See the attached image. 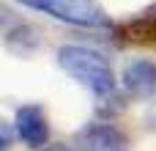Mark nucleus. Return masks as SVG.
<instances>
[{"label":"nucleus","instance_id":"nucleus-2","mask_svg":"<svg viewBox=\"0 0 156 151\" xmlns=\"http://www.w3.org/2000/svg\"><path fill=\"white\" fill-rule=\"evenodd\" d=\"M16 3L44 11L60 22L80 25V28H107L110 25L104 8L96 0H16Z\"/></svg>","mask_w":156,"mask_h":151},{"label":"nucleus","instance_id":"nucleus-6","mask_svg":"<svg viewBox=\"0 0 156 151\" xmlns=\"http://www.w3.org/2000/svg\"><path fill=\"white\" fill-rule=\"evenodd\" d=\"M0 135H3V146L0 149L8 151L11 149V124H0Z\"/></svg>","mask_w":156,"mask_h":151},{"label":"nucleus","instance_id":"nucleus-5","mask_svg":"<svg viewBox=\"0 0 156 151\" xmlns=\"http://www.w3.org/2000/svg\"><path fill=\"white\" fill-rule=\"evenodd\" d=\"M123 85L132 96H151L156 91V66L148 61H134L123 69Z\"/></svg>","mask_w":156,"mask_h":151},{"label":"nucleus","instance_id":"nucleus-4","mask_svg":"<svg viewBox=\"0 0 156 151\" xmlns=\"http://www.w3.org/2000/svg\"><path fill=\"white\" fill-rule=\"evenodd\" d=\"M16 135L19 140H25L33 149H41L49 138V127H47V116L38 105H25L16 110Z\"/></svg>","mask_w":156,"mask_h":151},{"label":"nucleus","instance_id":"nucleus-7","mask_svg":"<svg viewBox=\"0 0 156 151\" xmlns=\"http://www.w3.org/2000/svg\"><path fill=\"white\" fill-rule=\"evenodd\" d=\"M52 151H58V149H52Z\"/></svg>","mask_w":156,"mask_h":151},{"label":"nucleus","instance_id":"nucleus-3","mask_svg":"<svg viewBox=\"0 0 156 151\" xmlns=\"http://www.w3.org/2000/svg\"><path fill=\"white\" fill-rule=\"evenodd\" d=\"M129 140L112 124H90L77 135V151H126Z\"/></svg>","mask_w":156,"mask_h":151},{"label":"nucleus","instance_id":"nucleus-1","mask_svg":"<svg viewBox=\"0 0 156 151\" xmlns=\"http://www.w3.org/2000/svg\"><path fill=\"white\" fill-rule=\"evenodd\" d=\"M58 63L74 77L80 80L85 88H90L96 96H107L115 91V74L110 69V63L93 52V50H85V47H60L58 50Z\"/></svg>","mask_w":156,"mask_h":151}]
</instances>
